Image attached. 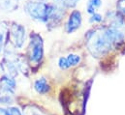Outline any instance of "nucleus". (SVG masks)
Segmentation results:
<instances>
[{"label": "nucleus", "mask_w": 125, "mask_h": 115, "mask_svg": "<svg viewBox=\"0 0 125 115\" xmlns=\"http://www.w3.org/2000/svg\"><path fill=\"white\" fill-rule=\"evenodd\" d=\"M124 39L123 33L114 27H103L93 30L92 33L89 32L86 38V46L89 52L95 56L100 57L110 49L120 44Z\"/></svg>", "instance_id": "f257e3e1"}, {"label": "nucleus", "mask_w": 125, "mask_h": 115, "mask_svg": "<svg viewBox=\"0 0 125 115\" xmlns=\"http://www.w3.org/2000/svg\"><path fill=\"white\" fill-rule=\"evenodd\" d=\"M25 12L31 17L32 19L48 22L49 19V9L50 5L44 3V2H37V1H29L24 6Z\"/></svg>", "instance_id": "f03ea898"}, {"label": "nucleus", "mask_w": 125, "mask_h": 115, "mask_svg": "<svg viewBox=\"0 0 125 115\" xmlns=\"http://www.w3.org/2000/svg\"><path fill=\"white\" fill-rule=\"evenodd\" d=\"M30 47L31 53L30 60L33 63H39L44 56V44L42 37L37 33L30 34Z\"/></svg>", "instance_id": "7ed1b4c3"}, {"label": "nucleus", "mask_w": 125, "mask_h": 115, "mask_svg": "<svg viewBox=\"0 0 125 115\" xmlns=\"http://www.w3.org/2000/svg\"><path fill=\"white\" fill-rule=\"evenodd\" d=\"M16 90V81L13 77L5 75L0 78V94L5 95H14Z\"/></svg>", "instance_id": "20e7f679"}, {"label": "nucleus", "mask_w": 125, "mask_h": 115, "mask_svg": "<svg viewBox=\"0 0 125 115\" xmlns=\"http://www.w3.org/2000/svg\"><path fill=\"white\" fill-rule=\"evenodd\" d=\"M81 24H82V14L80 11L75 10L69 16V19L66 24V31L68 33H73L80 28Z\"/></svg>", "instance_id": "39448f33"}, {"label": "nucleus", "mask_w": 125, "mask_h": 115, "mask_svg": "<svg viewBox=\"0 0 125 115\" xmlns=\"http://www.w3.org/2000/svg\"><path fill=\"white\" fill-rule=\"evenodd\" d=\"M11 32L14 38V43L16 45V47L18 48H21L24 40H25V28L21 25V24H14L12 25Z\"/></svg>", "instance_id": "423d86ee"}, {"label": "nucleus", "mask_w": 125, "mask_h": 115, "mask_svg": "<svg viewBox=\"0 0 125 115\" xmlns=\"http://www.w3.org/2000/svg\"><path fill=\"white\" fill-rule=\"evenodd\" d=\"M34 89L39 94H47L50 91V85L45 77H40L34 82Z\"/></svg>", "instance_id": "0eeeda50"}, {"label": "nucleus", "mask_w": 125, "mask_h": 115, "mask_svg": "<svg viewBox=\"0 0 125 115\" xmlns=\"http://www.w3.org/2000/svg\"><path fill=\"white\" fill-rule=\"evenodd\" d=\"M101 5H102L101 0H88L86 10L90 15H93L95 11H96V9H98Z\"/></svg>", "instance_id": "6e6552de"}, {"label": "nucleus", "mask_w": 125, "mask_h": 115, "mask_svg": "<svg viewBox=\"0 0 125 115\" xmlns=\"http://www.w3.org/2000/svg\"><path fill=\"white\" fill-rule=\"evenodd\" d=\"M66 58H67V61H68V64H69L70 68H71V67H75V66L79 65V64H80V62H81V56H80V55H78V54L71 53V54L67 55Z\"/></svg>", "instance_id": "1a4fd4ad"}, {"label": "nucleus", "mask_w": 125, "mask_h": 115, "mask_svg": "<svg viewBox=\"0 0 125 115\" xmlns=\"http://www.w3.org/2000/svg\"><path fill=\"white\" fill-rule=\"evenodd\" d=\"M13 103V96L12 95H5L0 94V104L3 105H9Z\"/></svg>", "instance_id": "9d476101"}, {"label": "nucleus", "mask_w": 125, "mask_h": 115, "mask_svg": "<svg viewBox=\"0 0 125 115\" xmlns=\"http://www.w3.org/2000/svg\"><path fill=\"white\" fill-rule=\"evenodd\" d=\"M5 115H23V113L18 107H8L5 109Z\"/></svg>", "instance_id": "9b49d317"}, {"label": "nucleus", "mask_w": 125, "mask_h": 115, "mask_svg": "<svg viewBox=\"0 0 125 115\" xmlns=\"http://www.w3.org/2000/svg\"><path fill=\"white\" fill-rule=\"evenodd\" d=\"M58 67L61 69V70H67L70 68L69 64H68V61H67V58L66 57H60L58 59Z\"/></svg>", "instance_id": "f8f14e48"}, {"label": "nucleus", "mask_w": 125, "mask_h": 115, "mask_svg": "<svg viewBox=\"0 0 125 115\" xmlns=\"http://www.w3.org/2000/svg\"><path fill=\"white\" fill-rule=\"evenodd\" d=\"M23 115H41V113L39 112V110L30 106V107H26L25 110H23Z\"/></svg>", "instance_id": "ddd939ff"}, {"label": "nucleus", "mask_w": 125, "mask_h": 115, "mask_svg": "<svg viewBox=\"0 0 125 115\" xmlns=\"http://www.w3.org/2000/svg\"><path fill=\"white\" fill-rule=\"evenodd\" d=\"M103 20V17L98 14V13H94L93 15H91V18H90V21L91 22H101Z\"/></svg>", "instance_id": "4468645a"}, {"label": "nucleus", "mask_w": 125, "mask_h": 115, "mask_svg": "<svg viewBox=\"0 0 125 115\" xmlns=\"http://www.w3.org/2000/svg\"><path fill=\"white\" fill-rule=\"evenodd\" d=\"M117 9L122 15L125 16V0H119L117 2Z\"/></svg>", "instance_id": "2eb2a0df"}, {"label": "nucleus", "mask_w": 125, "mask_h": 115, "mask_svg": "<svg viewBox=\"0 0 125 115\" xmlns=\"http://www.w3.org/2000/svg\"><path fill=\"white\" fill-rule=\"evenodd\" d=\"M80 0H65V6L68 7V8H71V7H75L78 2Z\"/></svg>", "instance_id": "dca6fc26"}, {"label": "nucleus", "mask_w": 125, "mask_h": 115, "mask_svg": "<svg viewBox=\"0 0 125 115\" xmlns=\"http://www.w3.org/2000/svg\"><path fill=\"white\" fill-rule=\"evenodd\" d=\"M3 41H4V37H3V35L0 33V51H1L2 47H3Z\"/></svg>", "instance_id": "f3484780"}]
</instances>
